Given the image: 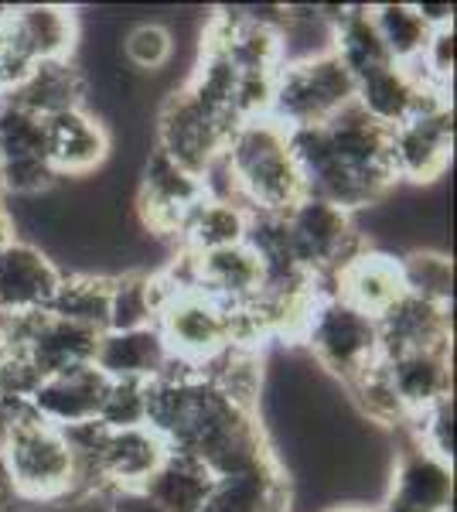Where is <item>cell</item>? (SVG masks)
Instances as JSON below:
<instances>
[{
  "label": "cell",
  "instance_id": "7c38bea8",
  "mask_svg": "<svg viewBox=\"0 0 457 512\" xmlns=\"http://www.w3.org/2000/svg\"><path fill=\"white\" fill-rule=\"evenodd\" d=\"M99 335L103 332H93V328L76 325V321L55 318L48 311L7 318V338L24 352V359L31 362V369L41 379L69 373V369L79 366H93Z\"/></svg>",
  "mask_w": 457,
  "mask_h": 512
},
{
  "label": "cell",
  "instance_id": "3957f363",
  "mask_svg": "<svg viewBox=\"0 0 457 512\" xmlns=\"http://www.w3.org/2000/svg\"><path fill=\"white\" fill-rule=\"evenodd\" d=\"M215 168H222L229 178L226 198L239 202L246 212L284 216L307 195L301 168L290 151V130L270 117L239 123Z\"/></svg>",
  "mask_w": 457,
  "mask_h": 512
},
{
  "label": "cell",
  "instance_id": "b9f144b4",
  "mask_svg": "<svg viewBox=\"0 0 457 512\" xmlns=\"http://www.w3.org/2000/svg\"><path fill=\"white\" fill-rule=\"evenodd\" d=\"M7 352V318H0V359Z\"/></svg>",
  "mask_w": 457,
  "mask_h": 512
},
{
  "label": "cell",
  "instance_id": "d590c367",
  "mask_svg": "<svg viewBox=\"0 0 457 512\" xmlns=\"http://www.w3.org/2000/svg\"><path fill=\"white\" fill-rule=\"evenodd\" d=\"M410 424H417V444L423 451L437 454L440 461L454 465V396L434 403L420 417H413Z\"/></svg>",
  "mask_w": 457,
  "mask_h": 512
},
{
  "label": "cell",
  "instance_id": "f35d334b",
  "mask_svg": "<svg viewBox=\"0 0 457 512\" xmlns=\"http://www.w3.org/2000/svg\"><path fill=\"white\" fill-rule=\"evenodd\" d=\"M413 11L420 14V21L427 24V31L454 28V4H413Z\"/></svg>",
  "mask_w": 457,
  "mask_h": 512
},
{
  "label": "cell",
  "instance_id": "74e56055",
  "mask_svg": "<svg viewBox=\"0 0 457 512\" xmlns=\"http://www.w3.org/2000/svg\"><path fill=\"white\" fill-rule=\"evenodd\" d=\"M110 512H168V509H161L151 495L140 489H116L110 495Z\"/></svg>",
  "mask_w": 457,
  "mask_h": 512
},
{
  "label": "cell",
  "instance_id": "44dd1931",
  "mask_svg": "<svg viewBox=\"0 0 457 512\" xmlns=\"http://www.w3.org/2000/svg\"><path fill=\"white\" fill-rule=\"evenodd\" d=\"M290 478L277 458L215 475L209 495L198 512H287Z\"/></svg>",
  "mask_w": 457,
  "mask_h": 512
},
{
  "label": "cell",
  "instance_id": "ab89813d",
  "mask_svg": "<svg viewBox=\"0 0 457 512\" xmlns=\"http://www.w3.org/2000/svg\"><path fill=\"white\" fill-rule=\"evenodd\" d=\"M11 239H14V216H11V209L0 202V250H4Z\"/></svg>",
  "mask_w": 457,
  "mask_h": 512
},
{
  "label": "cell",
  "instance_id": "5b68a950",
  "mask_svg": "<svg viewBox=\"0 0 457 512\" xmlns=\"http://www.w3.org/2000/svg\"><path fill=\"white\" fill-rule=\"evenodd\" d=\"M355 103V79L338 62V55L318 52L311 59L284 62L273 86L270 120L287 130L321 127Z\"/></svg>",
  "mask_w": 457,
  "mask_h": 512
},
{
  "label": "cell",
  "instance_id": "d6986e66",
  "mask_svg": "<svg viewBox=\"0 0 457 512\" xmlns=\"http://www.w3.org/2000/svg\"><path fill=\"white\" fill-rule=\"evenodd\" d=\"M106 390H110V379L96 366H79L69 369V373L41 379L28 407L55 427L93 424V420H99V410H103Z\"/></svg>",
  "mask_w": 457,
  "mask_h": 512
},
{
  "label": "cell",
  "instance_id": "4fadbf2b",
  "mask_svg": "<svg viewBox=\"0 0 457 512\" xmlns=\"http://www.w3.org/2000/svg\"><path fill=\"white\" fill-rule=\"evenodd\" d=\"M58 178L45 154V127L38 117L0 103V192L38 198L55 192Z\"/></svg>",
  "mask_w": 457,
  "mask_h": 512
},
{
  "label": "cell",
  "instance_id": "d4e9b609",
  "mask_svg": "<svg viewBox=\"0 0 457 512\" xmlns=\"http://www.w3.org/2000/svg\"><path fill=\"white\" fill-rule=\"evenodd\" d=\"M0 103H11V106H18V110L31 113V117L48 120V117H55V113L86 106V76H82L79 65L69 59L38 62L11 93L0 96Z\"/></svg>",
  "mask_w": 457,
  "mask_h": 512
},
{
  "label": "cell",
  "instance_id": "ba28073f",
  "mask_svg": "<svg viewBox=\"0 0 457 512\" xmlns=\"http://www.w3.org/2000/svg\"><path fill=\"white\" fill-rule=\"evenodd\" d=\"M284 233L294 260L314 280L335 277L355 253L365 250L352 212L311 195L284 212Z\"/></svg>",
  "mask_w": 457,
  "mask_h": 512
},
{
  "label": "cell",
  "instance_id": "d6a6232c",
  "mask_svg": "<svg viewBox=\"0 0 457 512\" xmlns=\"http://www.w3.org/2000/svg\"><path fill=\"white\" fill-rule=\"evenodd\" d=\"M400 277L410 297H420L437 308H451L454 301V263L444 250L417 246L400 256Z\"/></svg>",
  "mask_w": 457,
  "mask_h": 512
},
{
  "label": "cell",
  "instance_id": "9a60e30c",
  "mask_svg": "<svg viewBox=\"0 0 457 512\" xmlns=\"http://www.w3.org/2000/svg\"><path fill=\"white\" fill-rule=\"evenodd\" d=\"M62 284V270L38 243L14 236L0 250V318L45 311Z\"/></svg>",
  "mask_w": 457,
  "mask_h": 512
},
{
  "label": "cell",
  "instance_id": "603a6c76",
  "mask_svg": "<svg viewBox=\"0 0 457 512\" xmlns=\"http://www.w3.org/2000/svg\"><path fill=\"white\" fill-rule=\"evenodd\" d=\"M379 355H403L451 345V308H437L420 297L403 294L386 315L376 318Z\"/></svg>",
  "mask_w": 457,
  "mask_h": 512
},
{
  "label": "cell",
  "instance_id": "484cf974",
  "mask_svg": "<svg viewBox=\"0 0 457 512\" xmlns=\"http://www.w3.org/2000/svg\"><path fill=\"white\" fill-rule=\"evenodd\" d=\"M168 458V444L151 427H127V431H106L99 451V475L110 492L116 489H144L161 461Z\"/></svg>",
  "mask_w": 457,
  "mask_h": 512
},
{
  "label": "cell",
  "instance_id": "83f0119b",
  "mask_svg": "<svg viewBox=\"0 0 457 512\" xmlns=\"http://www.w3.org/2000/svg\"><path fill=\"white\" fill-rule=\"evenodd\" d=\"M174 287L164 274L147 270H120L110 277V325L106 332H134L157 321V311Z\"/></svg>",
  "mask_w": 457,
  "mask_h": 512
},
{
  "label": "cell",
  "instance_id": "f1b7e54d",
  "mask_svg": "<svg viewBox=\"0 0 457 512\" xmlns=\"http://www.w3.org/2000/svg\"><path fill=\"white\" fill-rule=\"evenodd\" d=\"M215 482V475L198 458L181 451H168L161 468L147 478L140 492H147L161 509L168 512H198Z\"/></svg>",
  "mask_w": 457,
  "mask_h": 512
},
{
  "label": "cell",
  "instance_id": "1f68e13d",
  "mask_svg": "<svg viewBox=\"0 0 457 512\" xmlns=\"http://www.w3.org/2000/svg\"><path fill=\"white\" fill-rule=\"evenodd\" d=\"M369 14L389 59L396 65H410L413 69L430 41L427 24L420 21L413 4H379V7H369Z\"/></svg>",
  "mask_w": 457,
  "mask_h": 512
},
{
  "label": "cell",
  "instance_id": "7402d4cb",
  "mask_svg": "<svg viewBox=\"0 0 457 512\" xmlns=\"http://www.w3.org/2000/svg\"><path fill=\"white\" fill-rule=\"evenodd\" d=\"M4 24L14 52L21 55L28 69H35L38 62L69 59V52L76 48V14L65 11V7H14V11H7Z\"/></svg>",
  "mask_w": 457,
  "mask_h": 512
},
{
  "label": "cell",
  "instance_id": "277c9868",
  "mask_svg": "<svg viewBox=\"0 0 457 512\" xmlns=\"http://www.w3.org/2000/svg\"><path fill=\"white\" fill-rule=\"evenodd\" d=\"M7 475L18 502H62L72 499L76 461L65 431L38 417L28 403H18L7 434Z\"/></svg>",
  "mask_w": 457,
  "mask_h": 512
},
{
  "label": "cell",
  "instance_id": "4dcf8cb0",
  "mask_svg": "<svg viewBox=\"0 0 457 512\" xmlns=\"http://www.w3.org/2000/svg\"><path fill=\"white\" fill-rule=\"evenodd\" d=\"M110 277L99 270H82V274H62V284L48 304V315L76 321L93 332H106L110 325Z\"/></svg>",
  "mask_w": 457,
  "mask_h": 512
},
{
  "label": "cell",
  "instance_id": "e575fe53",
  "mask_svg": "<svg viewBox=\"0 0 457 512\" xmlns=\"http://www.w3.org/2000/svg\"><path fill=\"white\" fill-rule=\"evenodd\" d=\"M174 55V35L164 24H134L123 38V59L137 72H161Z\"/></svg>",
  "mask_w": 457,
  "mask_h": 512
},
{
  "label": "cell",
  "instance_id": "e0dca14e",
  "mask_svg": "<svg viewBox=\"0 0 457 512\" xmlns=\"http://www.w3.org/2000/svg\"><path fill=\"white\" fill-rule=\"evenodd\" d=\"M379 366L386 373V383L393 390L396 403H400L406 424L413 417H420L423 410H430L434 403L447 400L454 386V369H451V345L444 349H423V352H403L389 355Z\"/></svg>",
  "mask_w": 457,
  "mask_h": 512
},
{
  "label": "cell",
  "instance_id": "5bb4252c",
  "mask_svg": "<svg viewBox=\"0 0 457 512\" xmlns=\"http://www.w3.org/2000/svg\"><path fill=\"white\" fill-rule=\"evenodd\" d=\"M454 506V465L420 444L406 448L389 468L379 512H451Z\"/></svg>",
  "mask_w": 457,
  "mask_h": 512
},
{
  "label": "cell",
  "instance_id": "60d3db41",
  "mask_svg": "<svg viewBox=\"0 0 457 512\" xmlns=\"http://www.w3.org/2000/svg\"><path fill=\"white\" fill-rule=\"evenodd\" d=\"M324 512H379L376 506H362V502H352V506H331Z\"/></svg>",
  "mask_w": 457,
  "mask_h": 512
},
{
  "label": "cell",
  "instance_id": "8d00e7d4",
  "mask_svg": "<svg viewBox=\"0 0 457 512\" xmlns=\"http://www.w3.org/2000/svg\"><path fill=\"white\" fill-rule=\"evenodd\" d=\"M18 403L0 400V512L18 506V495H14L11 475H7V434H11V417Z\"/></svg>",
  "mask_w": 457,
  "mask_h": 512
},
{
  "label": "cell",
  "instance_id": "9c48e42d",
  "mask_svg": "<svg viewBox=\"0 0 457 512\" xmlns=\"http://www.w3.org/2000/svg\"><path fill=\"white\" fill-rule=\"evenodd\" d=\"M454 158V103L447 93L423 99L417 113H410L400 127L389 130V161L396 181L434 185L447 175Z\"/></svg>",
  "mask_w": 457,
  "mask_h": 512
},
{
  "label": "cell",
  "instance_id": "ac0fdd59",
  "mask_svg": "<svg viewBox=\"0 0 457 512\" xmlns=\"http://www.w3.org/2000/svg\"><path fill=\"white\" fill-rule=\"evenodd\" d=\"M185 260L191 287L205 291L219 304H226V308H246L263 291V263L249 243L198 256L185 253Z\"/></svg>",
  "mask_w": 457,
  "mask_h": 512
},
{
  "label": "cell",
  "instance_id": "8fae6325",
  "mask_svg": "<svg viewBox=\"0 0 457 512\" xmlns=\"http://www.w3.org/2000/svg\"><path fill=\"white\" fill-rule=\"evenodd\" d=\"M209 198V185L198 175H191L181 164H174L168 154L151 147L140 168L137 188V216L147 233L154 236H181L185 222L198 205Z\"/></svg>",
  "mask_w": 457,
  "mask_h": 512
},
{
  "label": "cell",
  "instance_id": "4316f807",
  "mask_svg": "<svg viewBox=\"0 0 457 512\" xmlns=\"http://www.w3.org/2000/svg\"><path fill=\"white\" fill-rule=\"evenodd\" d=\"M93 366L106 379H140L154 383L157 376L168 373L171 352L164 345L157 325L134 328V332H103Z\"/></svg>",
  "mask_w": 457,
  "mask_h": 512
},
{
  "label": "cell",
  "instance_id": "f546056e",
  "mask_svg": "<svg viewBox=\"0 0 457 512\" xmlns=\"http://www.w3.org/2000/svg\"><path fill=\"white\" fill-rule=\"evenodd\" d=\"M249 233V212L232 198L209 195L195 212L188 216L181 239H185V253H212V250H229V246L246 243Z\"/></svg>",
  "mask_w": 457,
  "mask_h": 512
},
{
  "label": "cell",
  "instance_id": "2e32d148",
  "mask_svg": "<svg viewBox=\"0 0 457 512\" xmlns=\"http://www.w3.org/2000/svg\"><path fill=\"white\" fill-rule=\"evenodd\" d=\"M45 127V154L55 178H89L110 158V130L86 106L55 113L41 120Z\"/></svg>",
  "mask_w": 457,
  "mask_h": 512
},
{
  "label": "cell",
  "instance_id": "52a82bcc",
  "mask_svg": "<svg viewBox=\"0 0 457 512\" xmlns=\"http://www.w3.org/2000/svg\"><path fill=\"white\" fill-rule=\"evenodd\" d=\"M157 332L168 345L171 359L181 366H205L229 345H236L232 308L219 304L198 287H178L157 311Z\"/></svg>",
  "mask_w": 457,
  "mask_h": 512
},
{
  "label": "cell",
  "instance_id": "ffe728a7",
  "mask_svg": "<svg viewBox=\"0 0 457 512\" xmlns=\"http://www.w3.org/2000/svg\"><path fill=\"white\" fill-rule=\"evenodd\" d=\"M434 93H440V89H434L420 76L417 65L410 69V65L389 62L355 82V106H359L372 123L393 130V127H400L410 113H417L423 106V99Z\"/></svg>",
  "mask_w": 457,
  "mask_h": 512
},
{
  "label": "cell",
  "instance_id": "6da1fadb",
  "mask_svg": "<svg viewBox=\"0 0 457 512\" xmlns=\"http://www.w3.org/2000/svg\"><path fill=\"white\" fill-rule=\"evenodd\" d=\"M147 427L161 434L168 451L191 454L212 475L277 458L253 407H243L209 376L174 359L168 373L147 383Z\"/></svg>",
  "mask_w": 457,
  "mask_h": 512
},
{
  "label": "cell",
  "instance_id": "cb8c5ba5",
  "mask_svg": "<svg viewBox=\"0 0 457 512\" xmlns=\"http://www.w3.org/2000/svg\"><path fill=\"white\" fill-rule=\"evenodd\" d=\"M331 280H335V297H342L345 304L369 318L386 315L406 294L400 260L376 250H359Z\"/></svg>",
  "mask_w": 457,
  "mask_h": 512
},
{
  "label": "cell",
  "instance_id": "7a4b0ae2",
  "mask_svg": "<svg viewBox=\"0 0 457 512\" xmlns=\"http://www.w3.org/2000/svg\"><path fill=\"white\" fill-rule=\"evenodd\" d=\"M290 151L301 168L304 192L352 216L379 205L396 188L389 130L372 123L355 103L321 127L290 130Z\"/></svg>",
  "mask_w": 457,
  "mask_h": 512
},
{
  "label": "cell",
  "instance_id": "836d02e7",
  "mask_svg": "<svg viewBox=\"0 0 457 512\" xmlns=\"http://www.w3.org/2000/svg\"><path fill=\"white\" fill-rule=\"evenodd\" d=\"M99 424L106 431H127V427H147V383L140 379H110Z\"/></svg>",
  "mask_w": 457,
  "mask_h": 512
},
{
  "label": "cell",
  "instance_id": "30bf717a",
  "mask_svg": "<svg viewBox=\"0 0 457 512\" xmlns=\"http://www.w3.org/2000/svg\"><path fill=\"white\" fill-rule=\"evenodd\" d=\"M229 134L232 130L226 123L215 120L212 113L181 86L161 103L154 147L168 154L174 164H181L185 171L205 181V175L219 164Z\"/></svg>",
  "mask_w": 457,
  "mask_h": 512
},
{
  "label": "cell",
  "instance_id": "8992f818",
  "mask_svg": "<svg viewBox=\"0 0 457 512\" xmlns=\"http://www.w3.org/2000/svg\"><path fill=\"white\" fill-rule=\"evenodd\" d=\"M301 342H307L311 359L342 386L355 383L365 369L379 362L376 318L355 311L335 294L318 297Z\"/></svg>",
  "mask_w": 457,
  "mask_h": 512
}]
</instances>
